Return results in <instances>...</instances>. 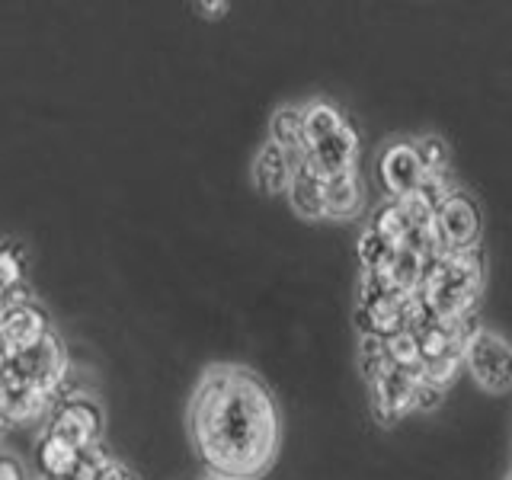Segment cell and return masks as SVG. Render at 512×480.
Returning <instances> with one entry per match:
<instances>
[{
  "label": "cell",
  "mask_w": 512,
  "mask_h": 480,
  "mask_svg": "<svg viewBox=\"0 0 512 480\" xmlns=\"http://www.w3.org/2000/svg\"><path fill=\"white\" fill-rule=\"evenodd\" d=\"M189 429L202 461L221 477H256L279 445V413L269 388L234 365H215L202 375L192 394Z\"/></svg>",
  "instance_id": "6da1fadb"
},
{
  "label": "cell",
  "mask_w": 512,
  "mask_h": 480,
  "mask_svg": "<svg viewBox=\"0 0 512 480\" xmlns=\"http://www.w3.org/2000/svg\"><path fill=\"white\" fill-rule=\"evenodd\" d=\"M480 279H484V260H480L477 244L464 250L429 253L423 263V285L416 292L423 295L432 317L455 320L461 314H471Z\"/></svg>",
  "instance_id": "7a4b0ae2"
},
{
  "label": "cell",
  "mask_w": 512,
  "mask_h": 480,
  "mask_svg": "<svg viewBox=\"0 0 512 480\" xmlns=\"http://www.w3.org/2000/svg\"><path fill=\"white\" fill-rule=\"evenodd\" d=\"M103 426H106L103 407L90 394L71 391V394H58L55 404L48 407L45 432L71 442L80 452H90V448H100Z\"/></svg>",
  "instance_id": "3957f363"
},
{
  "label": "cell",
  "mask_w": 512,
  "mask_h": 480,
  "mask_svg": "<svg viewBox=\"0 0 512 480\" xmlns=\"http://www.w3.org/2000/svg\"><path fill=\"white\" fill-rule=\"evenodd\" d=\"M464 365L474 381L490 394H503L512 388V346L493 330H477L464 343Z\"/></svg>",
  "instance_id": "277c9868"
},
{
  "label": "cell",
  "mask_w": 512,
  "mask_h": 480,
  "mask_svg": "<svg viewBox=\"0 0 512 480\" xmlns=\"http://www.w3.org/2000/svg\"><path fill=\"white\" fill-rule=\"evenodd\" d=\"M480 234V212L471 196L464 192H452L439 202V208L432 212V253H445V250H464L474 247V240Z\"/></svg>",
  "instance_id": "5b68a950"
},
{
  "label": "cell",
  "mask_w": 512,
  "mask_h": 480,
  "mask_svg": "<svg viewBox=\"0 0 512 480\" xmlns=\"http://www.w3.org/2000/svg\"><path fill=\"white\" fill-rule=\"evenodd\" d=\"M10 368H13V375L20 378V384L55 400L61 394L64 372H68V356H64L61 336L48 333L39 346H32L23 356L10 359Z\"/></svg>",
  "instance_id": "8992f818"
},
{
  "label": "cell",
  "mask_w": 512,
  "mask_h": 480,
  "mask_svg": "<svg viewBox=\"0 0 512 480\" xmlns=\"http://www.w3.org/2000/svg\"><path fill=\"white\" fill-rule=\"evenodd\" d=\"M423 164L413 151V141H391L378 157V183L394 202L413 196L423 183Z\"/></svg>",
  "instance_id": "52a82bcc"
},
{
  "label": "cell",
  "mask_w": 512,
  "mask_h": 480,
  "mask_svg": "<svg viewBox=\"0 0 512 480\" xmlns=\"http://www.w3.org/2000/svg\"><path fill=\"white\" fill-rule=\"evenodd\" d=\"M48 333H55L52 320H48V314L36 301L0 311V346L7 349L10 359L23 356V352H29L32 346H39Z\"/></svg>",
  "instance_id": "ba28073f"
},
{
  "label": "cell",
  "mask_w": 512,
  "mask_h": 480,
  "mask_svg": "<svg viewBox=\"0 0 512 480\" xmlns=\"http://www.w3.org/2000/svg\"><path fill=\"white\" fill-rule=\"evenodd\" d=\"M304 154H308V164H314L324 176H336V173L356 170L359 132L352 128V122H343L330 138L317 141L314 148H308Z\"/></svg>",
  "instance_id": "9c48e42d"
},
{
  "label": "cell",
  "mask_w": 512,
  "mask_h": 480,
  "mask_svg": "<svg viewBox=\"0 0 512 480\" xmlns=\"http://www.w3.org/2000/svg\"><path fill=\"white\" fill-rule=\"evenodd\" d=\"M413 388H416V378H410L407 372H400L397 365H391L375 384H372V394H375V413L381 423H394L397 416H404L407 410H413Z\"/></svg>",
  "instance_id": "30bf717a"
},
{
  "label": "cell",
  "mask_w": 512,
  "mask_h": 480,
  "mask_svg": "<svg viewBox=\"0 0 512 480\" xmlns=\"http://www.w3.org/2000/svg\"><path fill=\"white\" fill-rule=\"evenodd\" d=\"M32 458H36V471L42 474V480H71L74 471L80 468V461H84V452L42 429Z\"/></svg>",
  "instance_id": "8fae6325"
},
{
  "label": "cell",
  "mask_w": 512,
  "mask_h": 480,
  "mask_svg": "<svg viewBox=\"0 0 512 480\" xmlns=\"http://www.w3.org/2000/svg\"><path fill=\"white\" fill-rule=\"evenodd\" d=\"M324 183L327 176L320 173L314 164H304L295 170L292 183H288V199H292V208L301 218H327V205H324Z\"/></svg>",
  "instance_id": "7c38bea8"
},
{
  "label": "cell",
  "mask_w": 512,
  "mask_h": 480,
  "mask_svg": "<svg viewBox=\"0 0 512 480\" xmlns=\"http://www.w3.org/2000/svg\"><path fill=\"white\" fill-rule=\"evenodd\" d=\"M292 176H295V167H292V160H288V154L279 148V144L266 141L263 151L256 154V160H253L256 189L266 192V196H279V192H288Z\"/></svg>",
  "instance_id": "4fadbf2b"
},
{
  "label": "cell",
  "mask_w": 512,
  "mask_h": 480,
  "mask_svg": "<svg viewBox=\"0 0 512 480\" xmlns=\"http://www.w3.org/2000/svg\"><path fill=\"white\" fill-rule=\"evenodd\" d=\"M269 141L279 144L288 160H292V167L298 170L308 160V154H304V109L282 106L269 122Z\"/></svg>",
  "instance_id": "5bb4252c"
},
{
  "label": "cell",
  "mask_w": 512,
  "mask_h": 480,
  "mask_svg": "<svg viewBox=\"0 0 512 480\" xmlns=\"http://www.w3.org/2000/svg\"><path fill=\"white\" fill-rule=\"evenodd\" d=\"M324 205L327 218H352L362 208V183L356 170L327 176L324 183Z\"/></svg>",
  "instance_id": "9a60e30c"
},
{
  "label": "cell",
  "mask_w": 512,
  "mask_h": 480,
  "mask_svg": "<svg viewBox=\"0 0 512 480\" xmlns=\"http://www.w3.org/2000/svg\"><path fill=\"white\" fill-rule=\"evenodd\" d=\"M423 263H426L423 253H416L410 247H397L391 266L384 269V276H388L397 295H413L423 285Z\"/></svg>",
  "instance_id": "2e32d148"
},
{
  "label": "cell",
  "mask_w": 512,
  "mask_h": 480,
  "mask_svg": "<svg viewBox=\"0 0 512 480\" xmlns=\"http://www.w3.org/2000/svg\"><path fill=\"white\" fill-rule=\"evenodd\" d=\"M343 122H346L343 112L336 106H330V103H324V100L304 106V151L314 148L317 141L330 138Z\"/></svg>",
  "instance_id": "e0dca14e"
},
{
  "label": "cell",
  "mask_w": 512,
  "mask_h": 480,
  "mask_svg": "<svg viewBox=\"0 0 512 480\" xmlns=\"http://www.w3.org/2000/svg\"><path fill=\"white\" fill-rule=\"evenodd\" d=\"M372 231H378L381 237H388L394 247H400L407 240V234L413 231V221L407 218V208L404 202H384L378 212H375V221H372Z\"/></svg>",
  "instance_id": "ac0fdd59"
},
{
  "label": "cell",
  "mask_w": 512,
  "mask_h": 480,
  "mask_svg": "<svg viewBox=\"0 0 512 480\" xmlns=\"http://www.w3.org/2000/svg\"><path fill=\"white\" fill-rule=\"evenodd\" d=\"M20 285H26V253L10 240V244H0V304Z\"/></svg>",
  "instance_id": "d6986e66"
},
{
  "label": "cell",
  "mask_w": 512,
  "mask_h": 480,
  "mask_svg": "<svg viewBox=\"0 0 512 480\" xmlns=\"http://www.w3.org/2000/svg\"><path fill=\"white\" fill-rule=\"evenodd\" d=\"M397 247L391 244L388 237H381L378 231L368 228L362 237H359V263H362V272H384L391 266Z\"/></svg>",
  "instance_id": "ffe728a7"
},
{
  "label": "cell",
  "mask_w": 512,
  "mask_h": 480,
  "mask_svg": "<svg viewBox=\"0 0 512 480\" xmlns=\"http://www.w3.org/2000/svg\"><path fill=\"white\" fill-rule=\"evenodd\" d=\"M413 151L420 157V164L426 173H445L448 167V144L436 135H426V138H416L413 141Z\"/></svg>",
  "instance_id": "44dd1931"
},
{
  "label": "cell",
  "mask_w": 512,
  "mask_h": 480,
  "mask_svg": "<svg viewBox=\"0 0 512 480\" xmlns=\"http://www.w3.org/2000/svg\"><path fill=\"white\" fill-rule=\"evenodd\" d=\"M397 298V292L391 288L388 276L384 272H362L359 282V308H375V304Z\"/></svg>",
  "instance_id": "7402d4cb"
},
{
  "label": "cell",
  "mask_w": 512,
  "mask_h": 480,
  "mask_svg": "<svg viewBox=\"0 0 512 480\" xmlns=\"http://www.w3.org/2000/svg\"><path fill=\"white\" fill-rule=\"evenodd\" d=\"M442 404V388L429 381H416L413 388V410H436Z\"/></svg>",
  "instance_id": "603a6c76"
},
{
  "label": "cell",
  "mask_w": 512,
  "mask_h": 480,
  "mask_svg": "<svg viewBox=\"0 0 512 480\" xmlns=\"http://www.w3.org/2000/svg\"><path fill=\"white\" fill-rule=\"evenodd\" d=\"M93 480H138V477L128 471L125 464H119L116 458L103 455L100 464H96V471H93Z\"/></svg>",
  "instance_id": "cb8c5ba5"
},
{
  "label": "cell",
  "mask_w": 512,
  "mask_h": 480,
  "mask_svg": "<svg viewBox=\"0 0 512 480\" xmlns=\"http://www.w3.org/2000/svg\"><path fill=\"white\" fill-rule=\"evenodd\" d=\"M0 480H29L26 468H23V461L20 458H13V455H4L0 458Z\"/></svg>",
  "instance_id": "d4e9b609"
},
{
  "label": "cell",
  "mask_w": 512,
  "mask_h": 480,
  "mask_svg": "<svg viewBox=\"0 0 512 480\" xmlns=\"http://www.w3.org/2000/svg\"><path fill=\"white\" fill-rule=\"evenodd\" d=\"M196 10H202L205 16H221L228 10V4H196Z\"/></svg>",
  "instance_id": "484cf974"
},
{
  "label": "cell",
  "mask_w": 512,
  "mask_h": 480,
  "mask_svg": "<svg viewBox=\"0 0 512 480\" xmlns=\"http://www.w3.org/2000/svg\"><path fill=\"white\" fill-rule=\"evenodd\" d=\"M208 480H240V477H221V474H212Z\"/></svg>",
  "instance_id": "4316f807"
},
{
  "label": "cell",
  "mask_w": 512,
  "mask_h": 480,
  "mask_svg": "<svg viewBox=\"0 0 512 480\" xmlns=\"http://www.w3.org/2000/svg\"><path fill=\"white\" fill-rule=\"evenodd\" d=\"M0 458H4V452H0Z\"/></svg>",
  "instance_id": "83f0119b"
},
{
  "label": "cell",
  "mask_w": 512,
  "mask_h": 480,
  "mask_svg": "<svg viewBox=\"0 0 512 480\" xmlns=\"http://www.w3.org/2000/svg\"><path fill=\"white\" fill-rule=\"evenodd\" d=\"M506 480H512V477H506Z\"/></svg>",
  "instance_id": "f1b7e54d"
}]
</instances>
